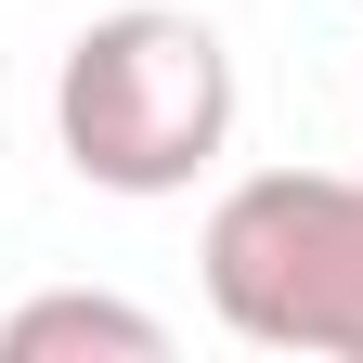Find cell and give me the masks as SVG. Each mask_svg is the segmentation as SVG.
Listing matches in <instances>:
<instances>
[{
	"label": "cell",
	"mask_w": 363,
	"mask_h": 363,
	"mask_svg": "<svg viewBox=\"0 0 363 363\" xmlns=\"http://www.w3.org/2000/svg\"><path fill=\"white\" fill-rule=\"evenodd\" d=\"M52 143L91 195H195L234 143V52L208 13L130 0L91 13L52 65Z\"/></svg>",
	"instance_id": "6da1fadb"
},
{
	"label": "cell",
	"mask_w": 363,
	"mask_h": 363,
	"mask_svg": "<svg viewBox=\"0 0 363 363\" xmlns=\"http://www.w3.org/2000/svg\"><path fill=\"white\" fill-rule=\"evenodd\" d=\"M208 311L247 350L363 363V169H247L208 208Z\"/></svg>",
	"instance_id": "7a4b0ae2"
},
{
	"label": "cell",
	"mask_w": 363,
	"mask_h": 363,
	"mask_svg": "<svg viewBox=\"0 0 363 363\" xmlns=\"http://www.w3.org/2000/svg\"><path fill=\"white\" fill-rule=\"evenodd\" d=\"M65 350H104V363H169V325L130 311L104 286H52L26 311H0V363H65Z\"/></svg>",
	"instance_id": "3957f363"
}]
</instances>
